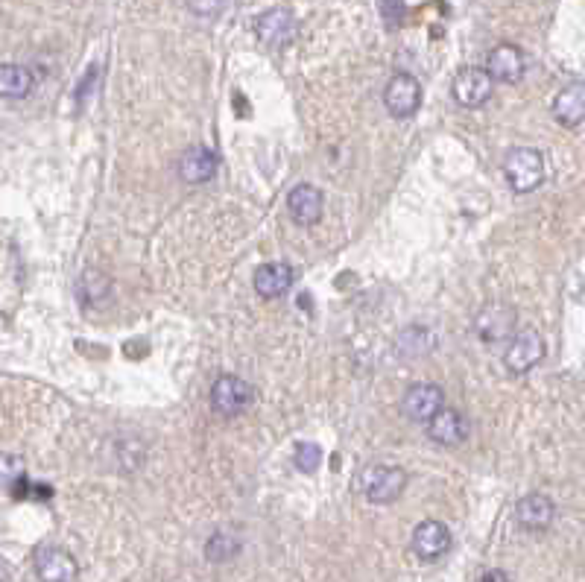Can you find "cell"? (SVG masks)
Wrapping results in <instances>:
<instances>
[{"mask_svg": "<svg viewBox=\"0 0 585 582\" xmlns=\"http://www.w3.org/2000/svg\"><path fill=\"white\" fill-rule=\"evenodd\" d=\"M504 176L512 191L530 194L545 182V156L533 147H518L504 158Z\"/></svg>", "mask_w": 585, "mask_h": 582, "instance_id": "6da1fadb", "label": "cell"}, {"mask_svg": "<svg viewBox=\"0 0 585 582\" xmlns=\"http://www.w3.org/2000/svg\"><path fill=\"white\" fill-rule=\"evenodd\" d=\"M545 357V340L536 328H524V331H515L509 337V346L504 351V363L512 375H524L530 372L533 366H539Z\"/></svg>", "mask_w": 585, "mask_h": 582, "instance_id": "7a4b0ae2", "label": "cell"}, {"mask_svg": "<svg viewBox=\"0 0 585 582\" xmlns=\"http://www.w3.org/2000/svg\"><path fill=\"white\" fill-rule=\"evenodd\" d=\"M252 401H255V389L237 375H220L211 387V407L220 416H240L252 407Z\"/></svg>", "mask_w": 585, "mask_h": 582, "instance_id": "3957f363", "label": "cell"}, {"mask_svg": "<svg viewBox=\"0 0 585 582\" xmlns=\"http://www.w3.org/2000/svg\"><path fill=\"white\" fill-rule=\"evenodd\" d=\"M407 474L395 466H372L363 474V492L372 504H392L401 498Z\"/></svg>", "mask_w": 585, "mask_h": 582, "instance_id": "277c9868", "label": "cell"}, {"mask_svg": "<svg viewBox=\"0 0 585 582\" xmlns=\"http://www.w3.org/2000/svg\"><path fill=\"white\" fill-rule=\"evenodd\" d=\"M384 106L392 117H410L422 106V85L413 74H395L384 91Z\"/></svg>", "mask_w": 585, "mask_h": 582, "instance_id": "5b68a950", "label": "cell"}, {"mask_svg": "<svg viewBox=\"0 0 585 582\" xmlns=\"http://www.w3.org/2000/svg\"><path fill=\"white\" fill-rule=\"evenodd\" d=\"M492 88H495V79L486 74V68H463L454 79V97L468 109L483 106L492 97Z\"/></svg>", "mask_w": 585, "mask_h": 582, "instance_id": "8992f818", "label": "cell"}, {"mask_svg": "<svg viewBox=\"0 0 585 582\" xmlns=\"http://www.w3.org/2000/svg\"><path fill=\"white\" fill-rule=\"evenodd\" d=\"M77 571V559L62 547H41L36 553V574L41 582H74Z\"/></svg>", "mask_w": 585, "mask_h": 582, "instance_id": "52a82bcc", "label": "cell"}, {"mask_svg": "<svg viewBox=\"0 0 585 582\" xmlns=\"http://www.w3.org/2000/svg\"><path fill=\"white\" fill-rule=\"evenodd\" d=\"M296 30H299V24H296L293 12H287V9H270V12H264L255 21V33L267 47L290 44V41L296 39Z\"/></svg>", "mask_w": 585, "mask_h": 582, "instance_id": "ba28073f", "label": "cell"}, {"mask_svg": "<svg viewBox=\"0 0 585 582\" xmlns=\"http://www.w3.org/2000/svg\"><path fill=\"white\" fill-rule=\"evenodd\" d=\"M428 436L439 445H463L468 436V422L460 410L451 407H439L428 422Z\"/></svg>", "mask_w": 585, "mask_h": 582, "instance_id": "9c48e42d", "label": "cell"}, {"mask_svg": "<svg viewBox=\"0 0 585 582\" xmlns=\"http://www.w3.org/2000/svg\"><path fill=\"white\" fill-rule=\"evenodd\" d=\"M524 53L515 47V44H498L489 50V59H486V74L495 79V82H518L524 77Z\"/></svg>", "mask_w": 585, "mask_h": 582, "instance_id": "30bf717a", "label": "cell"}, {"mask_svg": "<svg viewBox=\"0 0 585 582\" xmlns=\"http://www.w3.org/2000/svg\"><path fill=\"white\" fill-rule=\"evenodd\" d=\"M442 401H445V395H442V389L436 387V384H416V387L407 389V395L401 401V410H404V416L410 422H422L425 425L430 416L442 407Z\"/></svg>", "mask_w": 585, "mask_h": 582, "instance_id": "8fae6325", "label": "cell"}, {"mask_svg": "<svg viewBox=\"0 0 585 582\" xmlns=\"http://www.w3.org/2000/svg\"><path fill=\"white\" fill-rule=\"evenodd\" d=\"M287 208H290V214H293V220L296 223H302V226H313V223H319L322 220V211H325V196L319 188H313V185H296L290 196H287Z\"/></svg>", "mask_w": 585, "mask_h": 582, "instance_id": "7c38bea8", "label": "cell"}, {"mask_svg": "<svg viewBox=\"0 0 585 582\" xmlns=\"http://www.w3.org/2000/svg\"><path fill=\"white\" fill-rule=\"evenodd\" d=\"M217 167H220V158H217L214 150H208V147H191L185 156L179 158V176L188 185H205V182H211L214 173H217Z\"/></svg>", "mask_w": 585, "mask_h": 582, "instance_id": "4fadbf2b", "label": "cell"}, {"mask_svg": "<svg viewBox=\"0 0 585 582\" xmlns=\"http://www.w3.org/2000/svg\"><path fill=\"white\" fill-rule=\"evenodd\" d=\"M413 550L422 559H439L451 550V530L442 521H422L413 530Z\"/></svg>", "mask_w": 585, "mask_h": 582, "instance_id": "5bb4252c", "label": "cell"}, {"mask_svg": "<svg viewBox=\"0 0 585 582\" xmlns=\"http://www.w3.org/2000/svg\"><path fill=\"white\" fill-rule=\"evenodd\" d=\"M553 518H556V506L547 495H527L515 506V521L530 533L547 530L553 524Z\"/></svg>", "mask_w": 585, "mask_h": 582, "instance_id": "9a60e30c", "label": "cell"}, {"mask_svg": "<svg viewBox=\"0 0 585 582\" xmlns=\"http://www.w3.org/2000/svg\"><path fill=\"white\" fill-rule=\"evenodd\" d=\"M512 325H515V313L509 311L507 305H486L483 311L477 313V319H474V331L486 343H495V340L509 337L512 334Z\"/></svg>", "mask_w": 585, "mask_h": 582, "instance_id": "2e32d148", "label": "cell"}, {"mask_svg": "<svg viewBox=\"0 0 585 582\" xmlns=\"http://www.w3.org/2000/svg\"><path fill=\"white\" fill-rule=\"evenodd\" d=\"M553 117L568 126V129H577L585 117V85L583 82H574L568 88H562L553 100Z\"/></svg>", "mask_w": 585, "mask_h": 582, "instance_id": "e0dca14e", "label": "cell"}, {"mask_svg": "<svg viewBox=\"0 0 585 582\" xmlns=\"http://www.w3.org/2000/svg\"><path fill=\"white\" fill-rule=\"evenodd\" d=\"M293 287V270L287 267V264H264V267H258L255 272V290H258V296H264V299H278V296H284L287 290Z\"/></svg>", "mask_w": 585, "mask_h": 582, "instance_id": "ac0fdd59", "label": "cell"}, {"mask_svg": "<svg viewBox=\"0 0 585 582\" xmlns=\"http://www.w3.org/2000/svg\"><path fill=\"white\" fill-rule=\"evenodd\" d=\"M36 88V77L24 65H0V97L6 100H24Z\"/></svg>", "mask_w": 585, "mask_h": 582, "instance_id": "d6986e66", "label": "cell"}, {"mask_svg": "<svg viewBox=\"0 0 585 582\" xmlns=\"http://www.w3.org/2000/svg\"><path fill=\"white\" fill-rule=\"evenodd\" d=\"M293 463L302 474H313L319 463H322V448L316 442H299L296 445V454H293Z\"/></svg>", "mask_w": 585, "mask_h": 582, "instance_id": "ffe728a7", "label": "cell"}, {"mask_svg": "<svg viewBox=\"0 0 585 582\" xmlns=\"http://www.w3.org/2000/svg\"><path fill=\"white\" fill-rule=\"evenodd\" d=\"M237 550H240V544L234 542L229 533H217V536L208 542V547H205V556H208L211 562H229Z\"/></svg>", "mask_w": 585, "mask_h": 582, "instance_id": "44dd1931", "label": "cell"}, {"mask_svg": "<svg viewBox=\"0 0 585 582\" xmlns=\"http://www.w3.org/2000/svg\"><path fill=\"white\" fill-rule=\"evenodd\" d=\"M24 480V460L15 454H0V486L12 489Z\"/></svg>", "mask_w": 585, "mask_h": 582, "instance_id": "7402d4cb", "label": "cell"}, {"mask_svg": "<svg viewBox=\"0 0 585 582\" xmlns=\"http://www.w3.org/2000/svg\"><path fill=\"white\" fill-rule=\"evenodd\" d=\"M185 3H188V9L194 15H199V18H217L226 9L229 0H185Z\"/></svg>", "mask_w": 585, "mask_h": 582, "instance_id": "603a6c76", "label": "cell"}, {"mask_svg": "<svg viewBox=\"0 0 585 582\" xmlns=\"http://www.w3.org/2000/svg\"><path fill=\"white\" fill-rule=\"evenodd\" d=\"M477 582H512V580H509V574H504V571H486V574H483Z\"/></svg>", "mask_w": 585, "mask_h": 582, "instance_id": "cb8c5ba5", "label": "cell"}]
</instances>
